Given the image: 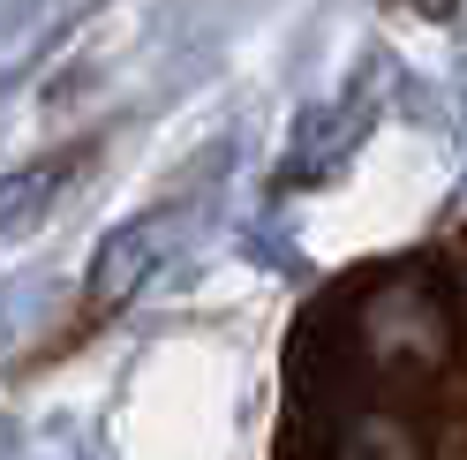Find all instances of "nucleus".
Segmentation results:
<instances>
[{
    "label": "nucleus",
    "instance_id": "nucleus-1",
    "mask_svg": "<svg viewBox=\"0 0 467 460\" xmlns=\"http://www.w3.org/2000/svg\"><path fill=\"white\" fill-rule=\"evenodd\" d=\"M182 219H189V212H151V219L113 226V235H106V249H99V265H91V302H129L136 287L166 265V249L182 242V235H173Z\"/></svg>",
    "mask_w": 467,
    "mask_h": 460
},
{
    "label": "nucleus",
    "instance_id": "nucleus-2",
    "mask_svg": "<svg viewBox=\"0 0 467 460\" xmlns=\"http://www.w3.org/2000/svg\"><path fill=\"white\" fill-rule=\"evenodd\" d=\"M332 460H422V438L400 415H355V423L339 430Z\"/></svg>",
    "mask_w": 467,
    "mask_h": 460
},
{
    "label": "nucleus",
    "instance_id": "nucleus-3",
    "mask_svg": "<svg viewBox=\"0 0 467 460\" xmlns=\"http://www.w3.org/2000/svg\"><path fill=\"white\" fill-rule=\"evenodd\" d=\"M53 189H61V166H31V174L0 182V235H16V226H31V212L46 204Z\"/></svg>",
    "mask_w": 467,
    "mask_h": 460
}]
</instances>
